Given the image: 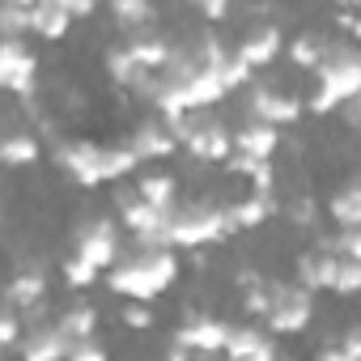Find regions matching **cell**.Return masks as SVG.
Wrapping results in <instances>:
<instances>
[{"label":"cell","mask_w":361,"mask_h":361,"mask_svg":"<svg viewBox=\"0 0 361 361\" xmlns=\"http://www.w3.org/2000/svg\"><path fill=\"white\" fill-rule=\"evenodd\" d=\"M68 243H73L68 255L81 259V264H90V268L102 276V272L119 259V251H123V230H119V221L106 217V213H81Z\"/></svg>","instance_id":"5b68a950"},{"label":"cell","mask_w":361,"mask_h":361,"mask_svg":"<svg viewBox=\"0 0 361 361\" xmlns=\"http://www.w3.org/2000/svg\"><path fill=\"white\" fill-rule=\"evenodd\" d=\"M230 145H234L238 157L272 161L276 149H281V132L268 128V123H255V119H238V123H230Z\"/></svg>","instance_id":"e0dca14e"},{"label":"cell","mask_w":361,"mask_h":361,"mask_svg":"<svg viewBox=\"0 0 361 361\" xmlns=\"http://www.w3.org/2000/svg\"><path fill=\"white\" fill-rule=\"evenodd\" d=\"M178 281V255L170 247H123L119 259L102 272V285L119 302H157Z\"/></svg>","instance_id":"6da1fadb"},{"label":"cell","mask_w":361,"mask_h":361,"mask_svg":"<svg viewBox=\"0 0 361 361\" xmlns=\"http://www.w3.org/2000/svg\"><path fill=\"white\" fill-rule=\"evenodd\" d=\"M327 213V221L336 230H361V183H357V174H348V183L336 188L327 196V204H319Z\"/></svg>","instance_id":"ffe728a7"},{"label":"cell","mask_w":361,"mask_h":361,"mask_svg":"<svg viewBox=\"0 0 361 361\" xmlns=\"http://www.w3.org/2000/svg\"><path fill=\"white\" fill-rule=\"evenodd\" d=\"M336 35L331 30H319V26H306V30H298L293 35V43L285 47V56H289V68H302V73H314L319 68V60L327 56V43H331Z\"/></svg>","instance_id":"7402d4cb"},{"label":"cell","mask_w":361,"mask_h":361,"mask_svg":"<svg viewBox=\"0 0 361 361\" xmlns=\"http://www.w3.org/2000/svg\"><path fill=\"white\" fill-rule=\"evenodd\" d=\"M60 276H64V285H68V289H90V285H98V281H102L90 264H81V259H73V255H64Z\"/></svg>","instance_id":"4dcf8cb0"},{"label":"cell","mask_w":361,"mask_h":361,"mask_svg":"<svg viewBox=\"0 0 361 361\" xmlns=\"http://www.w3.org/2000/svg\"><path fill=\"white\" fill-rule=\"evenodd\" d=\"M47 289H51L47 259H39V255H26V251H22V259L13 264L9 281L0 285V302L13 306L18 314H26V310H35V306H43V302H47Z\"/></svg>","instance_id":"9c48e42d"},{"label":"cell","mask_w":361,"mask_h":361,"mask_svg":"<svg viewBox=\"0 0 361 361\" xmlns=\"http://www.w3.org/2000/svg\"><path fill=\"white\" fill-rule=\"evenodd\" d=\"M115 319H119L128 331H149V327L157 323V310H153L149 302H119Z\"/></svg>","instance_id":"f1b7e54d"},{"label":"cell","mask_w":361,"mask_h":361,"mask_svg":"<svg viewBox=\"0 0 361 361\" xmlns=\"http://www.w3.org/2000/svg\"><path fill=\"white\" fill-rule=\"evenodd\" d=\"M221 353H226V361H272L281 353V344L259 323H230V340Z\"/></svg>","instance_id":"9a60e30c"},{"label":"cell","mask_w":361,"mask_h":361,"mask_svg":"<svg viewBox=\"0 0 361 361\" xmlns=\"http://www.w3.org/2000/svg\"><path fill=\"white\" fill-rule=\"evenodd\" d=\"M226 238H230L226 209H221V196H213V192L178 196L166 209V243H170V251H204V247L226 243Z\"/></svg>","instance_id":"3957f363"},{"label":"cell","mask_w":361,"mask_h":361,"mask_svg":"<svg viewBox=\"0 0 361 361\" xmlns=\"http://www.w3.org/2000/svg\"><path fill=\"white\" fill-rule=\"evenodd\" d=\"M39 157H43V140L35 136V128L26 119L0 123V166H5V170H26Z\"/></svg>","instance_id":"5bb4252c"},{"label":"cell","mask_w":361,"mask_h":361,"mask_svg":"<svg viewBox=\"0 0 361 361\" xmlns=\"http://www.w3.org/2000/svg\"><path fill=\"white\" fill-rule=\"evenodd\" d=\"M64 361H111V348H106V340L94 331V336H85V340H73V344L64 348Z\"/></svg>","instance_id":"f546056e"},{"label":"cell","mask_w":361,"mask_h":361,"mask_svg":"<svg viewBox=\"0 0 361 361\" xmlns=\"http://www.w3.org/2000/svg\"><path fill=\"white\" fill-rule=\"evenodd\" d=\"M18 357L22 361H64V340H60V331H56V323L47 319V323H35V327H22V336H18Z\"/></svg>","instance_id":"d6986e66"},{"label":"cell","mask_w":361,"mask_h":361,"mask_svg":"<svg viewBox=\"0 0 361 361\" xmlns=\"http://www.w3.org/2000/svg\"><path fill=\"white\" fill-rule=\"evenodd\" d=\"M340 119H344V132H348V136H357V132H361V102H357V98H348V102L340 106Z\"/></svg>","instance_id":"836d02e7"},{"label":"cell","mask_w":361,"mask_h":361,"mask_svg":"<svg viewBox=\"0 0 361 361\" xmlns=\"http://www.w3.org/2000/svg\"><path fill=\"white\" fill-rule=\"evenodd\" d=\"M0 90L18 102L39 98V56L26 39H0Z\"/></svg>","instance_id":"30bf717a"},{"label":"cell","mask_w":361,"mask_h":361,"mask_svg":"<svg viewBox=\"0 0 361 361\" xmlns=\"http://www.w3.org/2000/svg\"><path fill=\"white\" fill-rule=\"evenodd\" d=\"M306 115V106H302V94H289V90H281V85H272V81H255L251 85V94H247V111H243V119H255V123H268V128H289V123H298Z\"/></svg>","instance_id":"8fae6325"},{"label":"cell","mask_w":361,"mask_h":361,"mask_svg":"<svg viewBox=\"0 0 361 361\" xmlns=\"http://www.w3.org/2000/svg\"><path fill=\"white\" fill-rule=\"evenodd\" d=\"M281 213L289 217V226H298V230H314L319 226V217H323V209L314 204V196L310 192H293L289 200H281Z\"/></svg>","instance_id":"484cf974"},{"label":"cell","mask_w":361,"mask_h":361,"mask_svg":"<svg viewBox=\"0 0 361 361\" xmlns=\"http://www.w3.org/2000/svg\"><path fill=\"white\" fill-rule=\"evenodd\" d=\"M0 353H5V348H0Z\"/></svg>","instance_id":"8d00e7d4"},{"label":"cell","mask_w":361,"mask_h":361,"mask_svg":"<svg viewBox=\"0 0 361 361\" xmlns=\"http://www.w3.org/2000/svg\"><path fill=\"white\" fill-rule=\"evenodd\" d=\"M68 30H73V13L64 0H39V5H30V35L60 43V39H68Z\"/></svg>","instance_id":"44dd1931"},{"label":"cell","mask_w":361,"mask_h":361,"mask_svg":"<svg viewBox=\"0 0 361 361\" xmlns=\"http://www.w3.org/2000/svg\"><path fill=\"white\" fill-rule=\"evenodd\" d=\"M357 289H361V259H340L331 293H340V298H353Z\"/></svg>","instance_id":"1f68e13d"},{"label":"cell","mask_w":361,"mask_h":361,"mask_svg":"<svg viewBox=\"0 0 361 361\" xmlns=\"http://www.w3.org/2000/svg\"><path fill=\"white\" fill-rule=\"evenodd\" d=\"M221 209H226L230 238H238V234L259 230L264 221H272V217L281 213V196H276V192H243V196H221Z\"/></svg>","instance_id":"4fadbf2b"},{"label":"cell","mask_w":361,"mask_h":361,"mask_svg":"<svg viewBox=\"0 0 361 361\" xmlns=\"http://www.w3.org/2000/svg\"><path fill=\"white\" fill-rule=\"evenodd\" d=\"M310 81H314V90L302 98L306 115H331L348 98H357L361 94V51H357V43H348L344 35H336L327 43V56L310 73Z\"/></svg>","instance_id":"7a4b0ae2"},{"label":"cell","mask_w":361,"mask_h":361,"mask_svg":"<svg viewBox=\"0 0 361 361\" xmlns=\"http://www.w3.org/2000/svg\"><path fill=\"white\" fill-rule=\"evenodd\" d=\"M230 51H234V60L247 64L251 73H255V68H268V64L285 51V26L272 18V5H268L264 18H247V22L238 26Z\"/></svg>","instance_id":"ba28073f"},{"label":"cell","mask_w":361,"mask_h":361,"mask_svg":"<svg viewBox=\"0 0 361 361\" xmlns=\"http://www.w3.org/2000/svg\"><path fill=\"white\" fill-rule=\"evenodd\" d=\"M174 145L192 153L200 166H221L234 145H230V123L217 115V111H188V115H170L166 119Z\"/></svg>","instance_id":"277c9868"},{"label":"cell","mask_w":361,"mask_h":361,"mask_svg":"<svg viewBox=\"0 0 361 361\" xmlns=\"http://www.w3.org/2000/svg\"><path fill=\"white\" fill-rule=\"evenodd\" d=\"M226 340H230V323L200 310V306H192V302L183 306V323H178V331L170 336V344L188 348V353H204V357H217L226 348Z\"/></svg>","instance_id":"7c38bea8"},{"label":"cell","mask_w":361,"mask_h":361,"mask_svg":"<svg viewBox=\"0 0 361 361\" xmlns=\"http://www.w3.org/2000/svg\"><path fill=\"white\" fill-rule=\"evenodd\" d=\"M51 323H56V331H60L64 344L85 340V336L98 331V306H94L90 298H77V302H68L60 314H51Z\"/></svg>","instance_id":"603a6c76"},{"label":"cell","mask_w":361,"mask_h":361,"mask_svg":"<svg viewBox=\"0 0 361 361\" xmlns=\"http://www.w3.org/2000/svg\"><path fill=\"white\" fill-rule=\"evenodd\" d=\"M314 247L336 259H361V230H327L314 238Z\"/></svg>","instance_id":"4316f807"},{"label":"cell","mask_w":361,"mask_h":361,"mask_svg":"<svg viewBox=\"0 0 361 361\" xmlns=\"http://www.w3.org/2000/svg\"><path fill=\"white\" fill-rule=\"evenodd\" d=\"M123 145L132 149V157L145 166V161H166L178 145H174V136H170V128H166V119H140L128 136H123Z\"/></svg>","instance_id":"2e32d148"},{"label":"cell","mask_w":361,"mask_h":361,"mask_svg":"<svg viewBox=\"0 0 361 361\" xmlns=\"http://www.w3.org/2000/svg\"><path fill=\"white\" fill-rule=\"evenodd\" d=\"M132 188H136V196H140L149 209H157V213H166V209L178 200V178H174L170 170H140V174L132 178Z\"/></svg>","instance_id":"cb8c5ba5"},{"label":"cell","mask_w":361,"mask_h":361,"mask_svg":"<svg viewBox=\"0 0 361 361\" xmlns=\"http://www.w3.org/2000/svg\"><path fill=\"white\" fill-rule=\"evenodd\" d=\"M272 361H298V357H289V353H276V357H272Z\"/></svg>","instance_id":"d590c367"},{"label":"cell","mask_w":361,"mask_h":361,"mask_svg":"<svg viewBox=\"0 0 361 361\" xmlns=\"http://www.w3.org/2000/svg\"><path fill=\"white\" fill-rule=\"evenodd\" d=\"M30 35V5L0 0V39H26Z\"/></svg>","instance_id":"83f0119b"},{"label":"cell","mask_w":361,"mask_h":361,"mask_svg":"<svg viewBox=\"0 0 361 361\" xmlns=\"http://www.w3.org/2000/svg\"><path fill=\"white\" fill-rule=\"evenodd\" d=\"M51 161L64 170V178H73L77 188H98L106 183V145L90 140V136H60L51 145Z\"/></svg>","instance_id":"52a82bcc"},{"label":"cell","mask_w":361,"mask_h":361,"mask_svg":"<svg viewBox=\"0 0 361 361\" xmlns=\"http://www.w3.org/2000/svg\"><path fill=\"white\" fill-rule=\"evenodd\" d=\"M64 5H68L73 22H81V18H94V13H98V5H94V0H64Z\"/></svg>","instance_id":"e575fe53"},{"label":"cell","mask_w":361,"mask_h":361,"mask_svg":"<svg viewBox=\"0 0 361 361\" xmlns=\"http://www.w3.org/2000/svg\"><path fill=\"white\" fill-rule=\"evenodd\" d=\"M336 268H340L336 255L310 247V251H302V255L293 259V285H302V289H310V293H319V289L331 293V285H336Z\"/></svg>","instance_id":"ac0fdd59"},{"label":"cell","mask_w":361,"mask_h":361,"mask_svg":"<svg viewBox=\"0 0 361 361\" xmlns=\"http://www.w3.org/2000/svg\"><path fill=\"white\" fill-rule=\"evenodd\" d=\"M259 323H264L268 336H302L314 323V293L302 289V285H293V281L272 276L268 306H264Z\"/></svg>","instance_id":"8992f818"},{"label":"cell","mask_w":361,"mask_h":361,"mask_svg":"<svg viewBox=\"0 0 361 361\" xmlns=\"http://www.w3.org/2000/svg\"><path fill=\"white\" fill-rule=\"evenodd\" d=\"M106 18L115 22V35H119V30H132V26L153 22V18H157V9H153V5H145V0H111V5H106Z\"/></svg>","instance_id":"d4e9b609"},{"label":"cell","mask_w":361,"mask_h":361,"mask_svg":"<svg viewBox=\"0 0 361 361\" xmlns=\"http://www.w3.org/2000/svg\"><path fill=\"white\" fill-rule=\"evenodd\" d=\"M314 361H353V357H348V353H344L331 336H323V340L314 344Z\"/></svg>","instance_id":"d6a6232c"}]
</instances>
